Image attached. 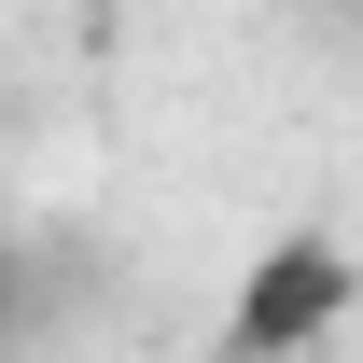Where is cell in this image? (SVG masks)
<instances>
[{"label": "cell", "mask_w": 363, "mask_h": 363, "mask_svg": "<svg viewBox=\"0 0 363 363\" xmlns=\"http://www.w3.org/2000/svg\"><path fill=\"white\" fill-rule=\"evenodd\" d=\"M335 308H350V252L335 238H279L266 266L238 279V350L279 363V350H308V335H335Z\"/></svg>", "instance_id": "cell-1"}]
</instances>
